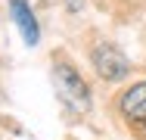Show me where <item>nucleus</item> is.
I'll use <instances>...</instances> for the list:
<instances>
[{
  "instance_id": "nucleus-1",
  "label": "nucleus",
  "mask_w": 146,
  "mask_h": 140,
  "mask_svg": "<svg viewBox=\"0 0 146 140\" xmlns=\"http://www.w3.org/2000/svg\"><path fill=\"white\" fill-rule=\"evenodd\" d=\"M53 81H56V93L75 112L90 109V90H87V84L81 81V75H78L68 62H59L56 69H53Z\"/></svg>"
},
{
  "instance_id": "nucleus-2",
  "label": "nucleus",
  "mask_w": 146,
  "mask_h": 140,
  "mask_svg": "<svg viewBox=\"0 0 146 140\" xmlns=\"http://www.w3.org/2000/svg\"><path fill=\"white\" fill-rule=\"evenodd\" d=\"M93 69H96V75L100 78H106V81H121V78H127V72H131V65H127V59L121 56L118 47L112 44H100V47H93Z\"/></svg>"
},
{
  "instance_id": "nucleus-3",
  "label": "nucleus",
  "mask_w": 146,
  "mask_h": 140,
  "mask_svg": "<svg viewBox=\"0 0 146 140\" xmlns=\"http://www.w3.org/2000/svg\"><path fill=\"white\" fill-rule=\"evenodd\" d=\"M9 16H13V22L19 25V31H22V37H25V44H37L40 41V31H37V19L31 16V6L25 3V0H13L9 3Z\"/></svg>"
},
{
  "instance_id": "nucleus-4",
  "label": "nucleus",
  "mask_w": 146,
  "mask_h": 140,
  "mask_svg": "<svg viewBox=\"0 0 146 140\" xmlns=\"http://www.w3.org/2000/svg\"><path fill=\"white\" fill-rule=\"evenodd\" d=\"M118 106H121V112H124L131 121H146V81L127 87V90L121 93Z\"/></svg>"
},
{
  "instance_id": "nucleus-5",
  "label": "nucleus",
  "mask_w": 146,
  "mask_h": 140,
  "mask_svg": "<svg viewBox=\"0 0 146 140\" xmlns=\"http://www.w3.org/2000/svg\"><path fill=\"white\" fill-rule=\"evenodd\" d=\"M81 3H84V0H68V9H72V13H78V9H81Z\"/></svg>"
}]
</instances>
